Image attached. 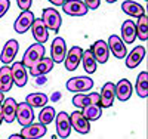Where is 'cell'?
<instances>
[{"label": "cell", "mask_w": 148, "mask_h": 139, "mask_svg": "<svg viewBox=\"0 0 148 139\" xmlns=\"http://www.w3.org/2000/svg\"><path fill=\"white\" fill-rule=\"evenodd\" d=\"M43 56H45V46L43 45H39V43H34V45H31V46L27 47V50H25V53H24L21 62H22V65L25 67V68H31Z\"/></svg>", "instance_id": "1"}, {"label": "cell", "mask_w": 148, "mask_h": 139, "mask_svg": "<svg viewBox=\"0 0 148 139\" xmlns=\"http://www.w3.org/2000/svg\"><path fill=\"white\" fill-rule=\"evenodd\" d=\"M42 21L43 24L46 25L47 30H51L53 33H58L59 28H61V15L56 9H52V8H46L43 9V15H42Z\"/></svg>", "instance_id": "2"}, {"label": "cell", "mask_w": 148, "mask_h": 139, "mask_svg": "<svg viewBox=\"0 0 148 139\" xmlns=\"http://www.w3.org/2000/svg\"><path fill=\"white\" fill-rule=\"evenodd\" d=\"M67 89L70 92H88L93 87V80L90 77H84V75H79V77H73L67 81Z\"/></svg>", "instance_id": "3"}, {"label": "cell", "mask_w": 148, "mask_h": 139, "mask_svg": "<svg viewBox=\"0 0 148 139\" xmlns=\"http://www.w3.org/2000/svg\"><path fill=\"white\" fill-rule=\"evenodd\" d=\"M70 123H71V129H74L77 133L86 135L90 132V121L84 118L82 111H74L70 116Z\"/></svg>", "instance_id": "4"}, {"label": "cell", "mask_w": 148, "mask_h": 139, "mask_svg": "<svg viewBox=\"0 0 148 139\" xmlns=\"http://www.w3.org/2000/svg\"><path fill=\"white\" fill-rule=\"evenodd\" d=\"M33 21H34V14H33V12L31 10H22L19 14V16L16 18L15 24H14L15 33H18V34L27 33L31 28Z\"/></svg>", "instance_id": "5"}, {"label": "cell", "mask_w": 148, "mask_h": 139, "mask_svg": "<svg viewBox=\"0 0 148 139\" xmlns=\"http://www.w3.org/2000/svg\"><path fill=\"white\" fill-rule=\"evenodd\" d=\"M56 121V133L61 139H65L71 133V123H70V116L65 111H61L55 117Z\"/></svg>", "instance_id": "6"}, {"label": "cell", "mask_w": 148, "mask_h": 139, "mask_svg": "<svg viewBox=\"0 0 148 139\" xmlns=\"http://www.w3.org/2000/svg\"><path fill=\"white\" fill-rule=\"evenodd\" d=\"M62 10L71 16H84L89 9L82 0H65V3L62 5Z\"/></svg>", "instance_id": "7"}, {"label": "cell", "mask_w": 148, "mask_h": 139, "mask_svg": "<svg viewBox=\"0 0 148 139\" xmlns=\"http://www.w3.org/2000/svg\"><path fill=\"white\" fill-rule=\"evenodd\" d=\"M89 50L92 52V55L96 59L98 64H105L110 58V49H108L107 42H104V40H96Z\"/></svg>", "instance_id": "8"}, {"label": "cell", "mask_w": 148, "mask_h": 139, "mask_svg": "<svg viewBox=\"0 0 148 139\" xmlns=\"http://www.w3.org/2000/svg\"><path fill=\"white\" fill-rule=\"evenodd\" d=\"M82 55H83V49L80 46H73L67 55H65V59H64V64H65V68L68 71H74L77 70L80 61H82Z\"/></svg>", "instance_id": "9"}, {"label": "cell", "mask_w": 148, "mask_h": 139, "mask_svg": "<svg viewBox=\"0 0 148 139\" xmlns=\"http://www.w3.org/2000/svg\"><path fill=\"white\" fill-rule=\"evenodd\" d=\"M16 120H18V123L22 126V127H25V126L33 123V120H34V111H33V108L27 102L18 104V107H16Z\"/></svg>", "instance_id": "10"}, {"label": "cell", "mask_w": 148, "mask_h": 139, "mask_svg": "<svg viewBox=\"0 0 148 139\" xmlns=\"http://www.w3.org/2000/svg\"><path fill=\"white\" fill-rule=\"evenodd\" d=\"M114 99H116L114 83L113 81H107L102 86V90L99 93V105H101V108H110V107H113Z\"/></svg>", "instance_id": "11"}, {"label": "cell", "mask_w": 148, "mask_h": 139, "mask_svg": "<svg viewBox=\"0 0 148 139\" xmlns=\"http://www.w3.org/2000/svg\"><path fill=\"white\" fill-rule=\"evenodd\" d=\"M31 31H33V37L36 39V43L39 45H45L49 39V30L46 28V25L43 24L42 18H34L33 25H31Z\"/></svg>", "instance_id": "12"}, {"label": "cell", "mask_w": 148, "mask_h": 139, "mask_svg": "<svg viewBox=\"0 0 148 139\" xmlns=\"http://www.w3.org/2000/svg\"><path fill=\"white\" fill-rule=\"evenodd\" d=\"M18 50H19V43L16 40L12 39V40L6 42V45L3 46L2 53H0V61L3 62V65H8V64H10V62H14Z\"/></svg>", "instance_id": "13"}, {"label": "cell", "mask_w": 148, "mask_h": 139, "mask_svg": "<svg viewBox=\"0 0 148 139\" xmlns=\"http://www.w3.org/2000/svg\"><path fill=\"white\" fill-rule=\"evenodd\" d=\"M46 132H47L46 126H43L40 123H31V124L25 126V127H22L21 136L24 139H40L46 135Z\"/></svg>", "instance_id": "14"}, {"label": "cell", "mask_w": 148, "mask_h": 139, "mask_svg": "<svg viewBox=\"0 0 148 139\" xmlns=\"http://www.w3.org/2000/svg\"><path fill=\"white\" fill-rule=\"evenodd\" d=\"M51 52H52V61L53 62H58L61 64L64 59H65V55H67V45H65V40L62 37H55L53 42H52V47H51Z\"/></svg>", "instance_id": "15"}, {"label": "cell", "mask_w": 148, "mask_h": 139, "mask_svg": "<svg viewBox=\"0 0 148 139\" xmlns=\"http://www.w3.org/2000/svg\"><path fill=\"white\" fill-rule=\"evenodd\" d=\"M10 74H12V80L18 87H24L28 81V75H27V68L22 65V62H15L10 67Z\"/></svg>", "instance_id": "16"}, {"label": "cell", "mask_w": 148, "mask_h": 139, "mask_svg": "<svg viewBox=\"0 0 148 139\" xmlns=\"http://www.w3.org/2000/svg\"><path fill=\"white\" fill-rule=\"evenodd\" d=\"M108 49L111 50V53H113L116 58L121 59V58H126L127 55V50H126V45L123 43V40L120 39L119 36L113 34V36H110V39H108Z\"/></svg>", "instance_id": "17"}, {"label": "cell", "mask_w": 148, "mask_h": 139, "mask_svg": "<svg viewBox=\"0 0 148 139\" xmlns=\"http://www.w3.org/2000/svg\"><path fill=\"white\" fill-rule=\"evenodd\" d=\"M53 64H55V62L52 61V58L43 56L34 67L30 68V74L34 75V77H40V75H45V74L51 73V71L53 70Z\"/></svg>", "instance_id": "18"}, {"label": "cell", "mask_w": 148, "mask_h": 139, "mask_svg": "<svg viewBox=\"0 0 148 139\" xmlns=\"http://www.w3.org/2000/svg\"><path fill=\"white\" fill-rule=\"evenodd\" d=\"M114 92H116V98L121 101V102H125V101H127L132 96V92H133L132 83L127 79L119 80L117 84H114Z\"/></svg>", "instance_id": "19"}, {"label": "cell", "mask_w": 148, "mask_h": 139, "mask_svg": "<svg viewBox=\"0 0 148 139\" xmlns=\"http://www.w3.org/2000/svg\"><path fill=\"white\" fill-rule=\"evenodd\" d=\"M125 45H132L135 40H136V25L132 19H127L121 24V37Z\"/></svg>", "instance_id": "20"}, {"label": "cell", "mask_w": 148, "mask_h": 139, "mask_svg": "<svg viewBox=\"0 0 148 139\" xmlns=\"http://www.w3.org/2000/svg\"><path fill=\"white\" fill-rule=\"evenodd\" d=\"M147 55V50L144 46H136L130 50V53L126 56V67L127 68H136L141 62L144 61Z\"/></svg>", "instance_id": "21"}, {"label": "cell", "mask_w": 148, "mask_h": 139, "mask_svg": "<svg viewBox=\"0 0 148 139\" xmlns=\"http://www.w3.org/2000/svg\"><path fill=\"white\" fill-rule=\"evenodd\" d=\"M16 107L18 102L14 98H6L2 104V110H3V120L6 123H14L16 118Z\"/></svg>", "instance_id": "22"}, {"label": "cell", "mask_w": 148, "mask_h": 139, "mask_svg": "<svg viewBox=\"0 0 148 139\" xmlns=\"http://www.w3.org/2000/svg\"><path fill=\"white\" fill-rule=\"evenodd\" d=\"M73 104L82 110L88 105H92V104H99V93H88V95L77 93L73 98Z\"/></svg>", "instance_id": "23"}, {"label": "cell", "mask_w": 148, "mask_h": 139, "mask_svg": "<svg viewBox=\"0 0 148 139\" xmlns=\"http://www.w3.org/2000/svg\"><path fill=\"white\" fill-rule=\"evenodd\" d=\"M14 86V80H12V74H10V67L3 65L0 68V92L5 93L9 92Z\"/></svg>", "instance_id": "24"}, {"label": "cell", "mask_w": 148, "mask_h": 139, "mask_svg": "<svg viewBox=\"0 0 148 139\" xmlns=\"http://www.w3.org/2000/svg\"><path fill=\"white\" fill-rule=\"evenodd\" d=\"M121 9L125 14L130 15V16H135V18H139L141 15L145 14V9L136 3V2H133V0H126V2H123L121 3Z\"/></svg>", "instance_id": "25"}, {"label": "cell", "mask_w": 148, "mask_h": 139, "mask_svg": "<svg viewBox=\"0 0 148 139\" xmlns=\"http://www.w3.org/2000/svg\"><path fill=\"white\" fill-rule=\"evenodd\" d=\"M25 102H27L31 108H43V107H46V104L49 102V98H47L46 93L37 92V93H30V95H27Z\"/></svg>", "instance_id": "26"}, {"label": "cell", "mask_w": 148, "mask_h": 139, "mask_svg": "<svg viewBox=\"0 0 148 139\" xmlns=\"http://www.w3.org/2000/svg\"><path fill=\"white\" fill-rule=\"evenodd\" d=\"M82 64H83V70L88 73V74H93L96 71V67H98V62L96 59L93 58L92 52L88 49V50H83V55H82Z\"/></svg>", "instance_id": "27"}, {"label": "cell", "mask_w": 148, "mask_h": 139, "mask_svg": "<svg viewBox=\"0 0 148 139\" xmlns=\"http://www.w3.org/2000/svg\"><path fill=\"white\" fill-rule=\"evenodd\" d=\"M135 25H136V39L147 42L148 40V16H147V14L141 15Z\"/></svg>", "instance_id": "28"}, {"label": "cell", "mask_w": 148, "mask_h": 139, "mask_svg": "<svg viewBox=\"0 0 148 139\" xmlns=\"http://www.w3.org/2000/svg\"><path fill=\"white\" fill-rule=\"evenodd\" d=\"M135 90H136V93L141 98H147L148 96V73L147 71H142L138 75L136 83H135Z\"/></svg>", "instance_id": "29"}, {"label": "cell", "mask_w": 148, "mask_h": 139, "mask_svg": "<svg viewBox=\"0 0 148 139\" xmlns=\"http://www.w3.org/2000/svg\"><path fill=\"white\" fill-rule=\"evenodd\" d=\"M82 114L84 116L86 120L95 121V120H98V118H101V116H102V108H101L99 104H92V105L84 107L83 111H82Z\"/></svg>", "instance_id": "30"}, {"label": "cell", "mask_w": 148, "mask_h": 139, "mask_svg": "<svg viewBox=\"0 0 148 139\" xmlns=\"http://www.w3.org/2000/svg\"><path fill=\"white\" fill-rule=\"evenodd\" d=\"M56 117V112H55V108L53 107H43L42 111H40V114H39V123L43 124V126H47V124H51Z\"/></svg>", "instance_id": "31"}, {"label": "cell", "mask_w": 148, "mask_h": 139, "mask_svg": "<svg viewBox=\"0 0 148 139\" xmlns=\"http://www.w3.org/2000/svg\"><path fill=\"white\" fill-rule=\"evenodd\" d=\"M16 3H18V8L21 10H30L33 0H16Z\"/></svg>", "instance_id": "32"}, {"label": "cell", "mask_w": 148, "mask_h": 139, "mask_svg": "<svg viewBox=\"0 0 148 139\" xmlns=\"http://www.w3.org/2000/svg\"><path fill=\"white\" fill-rule=\"evenodd\" d=\"M9 6H10L9 0H0V18H3V15L8 12Z\"/></svg>", "instance_id": "33"}, {"label": "cell", "mask_w": 148, "mask_h": 139, "mask_svg": "<svg viewBox=\"0 0 148 139\" xmlns=\"http://www.w3.org/2000/svg\"><path fill=\"white\" fill-rule=\"evenodd\" d=\"M83 3L88 9H98L101 5V0H83Z\"/></svg>", "instance_id": "34"}, {"label": "cell", "mask_w": 148, "mask_h": 139, "mask_svg": "<svg viewBox=\"0 0 148 139\" xmlns=\"http://www.w3.org/2000/svg\"><path fill=\"white\" fill-rule=\"evenodd\" d=\"M52 5H55V6H62L64 3H65V0H49Z\"/></svg>", "instance_id": "35"}, {"label": "cell", "mask_w": 148, "mask_h": 139, "mask_svg": "<svg viewBox=\"0 0 148 139\" xmlns=\"http://www.w3.org/2000/svg\"><path fill=\"white\" fill-rule=\"evenodd\" d=\"M9 139H24V138H22L21 135H10Z\"/></svg>", "instance_id": "36"}, {"label": "cell", "mask_w": 148, "mask_h": 139, "mask_svg": "<svg viewBox=\"0 0 148 139\" xmlns=\"http://www.w3.org/2000/svg\"><path fill=\"white\" fill-rule=\"evenodd\" d=\"M2 121H3V110H2V104H0V126H2Z\"/></svg>", "instance_id": "37"}, {"label": "cell", "mask_w": 148, "mask_h": 139, "mask_svg": "<svg viewBox=\"0 0 148 139\" xmlns=\"http://www.w3.org/2000/svg\"><path fill=\"white\" fill-rule=\"evenodd\" d=\"M3 101H5V98H3V93H2V92H0V104H2V102H3Z\"/></svg>", "instance_id": "38"}, {"label": "cell", "mask_w": 148, "mask_h": 139, "mask_svg": "<svg viewBox=\"0 0 148 139\" xmlns=\"http://www.w3.org/2000/svg\"><path fill=\"white\" fill-rule=\"evenodd\" d=\"M108 3H114V2H117V0H107Z\"/></svg>", "instance_id": "39"}, {"label": "cell", "mask_w": 148, "mask_h": 139, "mask_svg": "<svg viewBox=\"0 0 148 139\" xmlns=\"http://www.w3.org/2000/svg\"><path fill=\"white\" fill-rule=\"evenodd\" d=\"M145 2H147V0H145Z\"/></svg>", "instance_id": "40"}]
</instances>
